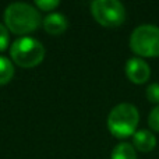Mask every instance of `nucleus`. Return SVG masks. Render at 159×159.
Instances as JSON below:
<instances>
[{
	"label": "nucleus",
	"instance_id": "obj_1",
	"mask_svg": "<svg viewBox=\"0 0 159 159\" xmlns=\"http://www.w3.org/2000/svg\"><path fill=\"white\" fill-rule=\"evenodd\" d=\"M4 22L10 32L25 35L36 31L42 24L39 10L28 3H11L6 7Z\"/></svg>",
	"mask_w": 159,
	"mask_h": 159
},
{
	"label": "nucleus",
	"instance_id": "obj_2",
	"mask_svg": "<svg viewBox=\"0 0 159 159\" xmlns=\"http://www.w3.org/2000/svg\"><path fill=\"white\" fill-rule=\"evenodd\" d=\"M140 121L138 109L131 103H119L110 110L107 116V129L115 137L124 138L134 134Z\"/></svg>",
	"mask_w": 159,
	"mask_h": 159
},
{
	"label": "nucleus",
	"instance_id": "obj_3",
	"mask_svg": "<svg viewBox=\"0 0 159 159\" xmlns=\"http://www.w3.org/2000/svg\"><path fill=\"white\" fill-rule=\"evenodd\" d=\"M45 53L46 50L43 45L31 36H21L10 46L11 60L22 69H32L41 64L45 59Z\"/></svg>",
	"mask_w": 159,
	"mask_h": 159
},
{
	"label": "nucleus",
	"instance_id": "obj_4",
	"mask_svg": "<svg viewBox=\"0 0 159 159\" xmlns=\"http://www.w3.org/2000/svg\"><path fill=\"white\" fill-rule=\"evenodd\" d=\"M130 48L140 56L155 57L159 55V27L154 24H141L131 32Z\"/></svg>",
	"mask_w": 159,
	"mask_h": 159
},
{
	"label": "nucleus",
	"instance_id": "obj_5",
	"mask_svg": "<svg viewBox=\"0 0 159 159\" xmlns=\"http://www.w3.org/2000/svg\"><path fill=\"white\" fill-rule=\"evenodd\" d=\"M91 13L103 27H119L126 20V8L119 0H93Z\"/></svg>",
	"mask_w": 159,
	"mask_h": 159
},
{
	"label": "nucleus",
	"instance_id": "obj_6",
	"mask_svg": "<svg viewBox=\"0 0 159 159\" xmlns=\"http://www.w3.org/2000/svg\"><path fill=\"white\" fill-rule=\"evenodd\" d=\"M126 74L130 81L135 84H143L151 75V69L144 59L131 57L126 63Z\"/></svg>",
	"mask_w": 159,
	"mask_h": 159
},
{
	"label": "nucleus",
	"instance_id": "obj_7",
	"mask_svg": "<svg viewBox=\"0 0 159 159\" xmlns=\"http://www.w3.org/2000/svg\"><path fill=\"white\" fill-rule=\"evenodd\" d=\"M43 30L46 31L49 35H60L69 27L67 18L60 13H50L42 21Z\"/></svg>",
	"mask_w": 159,
	"mask_h": 159
},
{
	"label": "nucleus",
	"instance_id": "obj_8",
	"mask_svg": "<svg viewBox=\"0 0 159 159\" xmlns=\"http://www.w3.org/2000/svg\"><path fill=\"white\" fill-rule=\"evenodd\" d=\"M133 144H134V148H137L138 151L148 152L152 151L157 145V137L149 130L143 129L133 134Z\"/></svg>",
	"mask_w": 159,
	"mask_h": 159
},
{
	"label": "nucleus",
	"instance_id": "obj_9",
	"mask_svg": "<svg viewBox=\"0 0 159 159\" xmlns=\"http://www.w3.org/2000/svg\"><path fill=\"white\" fill-rule=\"evenodd\" d=\"M110 159H137L135 148L129 143H120L113 148Z\"/></svg>",
	"mask_w": 159,
	"mask_h": 159
},
{
	"label": "nucleus",
	"instance_id": "obj_10",
	"mask_svg": "<svg viewBox=\"0 0 159 159\" xmlns=\"http://www.w3.org/2000/svg\"><path fill=\"white\" fill-rule=\"evenodd\" d=\"M14 77V66L10 59L0 56V85H6Z\"/></svg>",
	"mask_w": 159,
	"mask_h": 159
},
{
	"label": "nucleus",
	"instance_id": "obj_11",
	"mask_svg": "<svg viewBox=\"0 0 159 159\" xmlns=\"http://www.w3.org/2000/svg\"><path fill=\"white\" fill-rule=\"evenodd\" d=\"M147 98L154 103H159V82H152L147 87Z\"/></svg>",
	"mask_w": 159,
	"mask_h": 159
},
{
	"label": "nucleus",
	"instance_id": "obj_12",
	"mask_svg": "<svg viewBox=\"0 0 159 159\" xmlns=\"http://www.w3.org/2000/svg\"><path fill=\"white\" fill-rule=\"evenodd\" d=\"M60 4L59 0H36L35 6L39 8V10H43V11H52L55 10L57 6Z\"/></svg>",
	"mask_w": 159,
	"mask_h": 159
},
{
	"label": "nucleus",
	"instance_id": "obj_13",
	"mask_svg": "<svg viewBox=\"0 0 159 159\" xmlns=\"http://www.w3.org/2000/svg\"><path fill=\"white\" fill-rule=\"evenodd\" d=\"M8 42H10V34L6 25L0 22V52L6 50L8 48Z\"/></svg>",
	"mask_w": 159,
	"mask_h": 159
},
{
	"label": "nucleus",
	"instance_id": "obj_14",
	"mask_svg": "<svg viewBox=\"0 0 159 159\" xmlns=\"http://www.w3.org/2000/svg\"><path fill=\"white\" fill-rule=\"evenodd\" d=\"M148 123L152 130L159 131V105L151 110V113H149V116H148Z\"/></svg>",
	"mask_w": 159,
	"mask_h": 159
}]
</instances>
